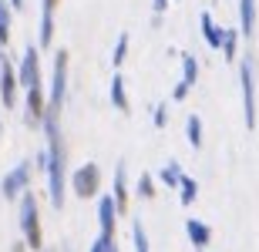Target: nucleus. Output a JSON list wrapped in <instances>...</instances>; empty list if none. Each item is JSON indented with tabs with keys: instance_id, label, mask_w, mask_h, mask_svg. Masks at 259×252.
Wrapping results in <instances>:
<instances>
[{
	"instance_id": "412c9836",
	"label": "nucleus",
	"mask_w": 259,
	"mask_h": 252,
	"mask_svg": "<svg viewBox=\"0 0 259 252\" xmlns=\"http://www.w3.org/2000/svg\"><path fill=\"white\" fill-rule=\"evenodd\" d=\"M195 195H199V182H195L192 175H182V182H179V198H182V205H192Z\"/></svg>"
},
{
	"instance_id": "6ab92c4d",
	"label": "nucleus",
	"mask_w": 259,
	"mask_h": 252,
	"mask_svg": "<svg viewBox=\"0 0 259 252\" xmlns=\"http://www.w3.org/2000/svg\"><path fill=\"white\" fill-rule=\"evenodd\" d=\"M182 175H185V172H182V165H179V162L172 158V162H168V165H165L162 172H158V182H162V185H168V188H179Z\"/></svg>"
},
{
	"instance_id": "4468645a",
	"label": "nucleus",
	"mask_w": 259,
	"mask_h": 252,
	"mask_svg": "<svg viewBox=\"0 0 259 252\" xmlns=\"http://www.w3.org/2000/svg\"><path fill=\"white\" fill-rule=\"evenodd\" d=\"M239 34L246 40L256 34V0H239Z\"/></svg>"
},
{
	"instance_id": "f257e3e1",
	"label": "nucleus",
	"mask_w": 259,
	"mask_h": 252,
	"mask_svg": "<svg viewBox=\"0 0 259 252\" xmlns=\"http://www.w3.org/2000/svg\"><path fill=\"white\" fill-rule=\"evenodd\" d=\"M40 128L48 135V195H51V205L61 212L64 209V192H67V152L58 128V115H44Z\"/></svg>"
},
{
	"instance_id": "0eeeda50",
	"label": "nucleus",
	"mask_w": 259,
	"mask_h": 252,
	"mask_svg": "<svg viewBox=\"0 0 259 252\" xmlns=\"http://www.w3.org/2000/svg\"><path fill=\"white\" fill-rule=\"evenodd\" d=\"M24 101H27V125H40L44 121V115H48V91H44V81H37V84L24 87Z\"/></svg>"
},
{
	"instance_id": "bb28decb",
	"label": "nucleus",
	"mask_w": 259,
	"mask_h": 252,
	"mask_svg": "<svg viewBox=\"0 0 259 252\" xmlns=\"http://www.w3.org/2000/svg\"><path fill=\"white\" fill-rule=\"evenodd\" d=\"M189 91H192V87L179 81V84H175V91H172V101H185V97H189Z\"/></svg>"
},
{
	"instance_id": "9d476101",
	"label": "nucleus",
	"mask_w": 259,
	"mask_h": 252,
	"mask_svg": "<svg viewBox=\"0 0 259 252\" xmlns=\"http://www.w3.org/2000/svg\"><path fill=\"white\" fill-rule=\"evenodd\" d=\"M37 81H40V54H37V47L30 44V47L24 51L20 68H17V84L20 87H30V84H37Z\"/></svg>"
},
{
	"instance_id": "2eb2a0df",
	"label": "nucleus",
	"mask_w": 259,
	"mask_h": 252,
	"mask_svg": "<svg viewBox=\"0 0 259 252\" xmlns=\"http://www.w3.org/2000/svg\"><path fill=\"white\" fill-rule=\"evenodd\" d=\"M111 105L121 111V115H132V101H128V87H125V78L121 74H111Z\"/></svg>"
},
{
	"instance_id": "39448f33",
	"label": "nucleus",
	"mask_w": 259,
	"mask_h": 252,
	"mask_svg": "<svg viewBox=\"0 0 259 252\" xmlns=\"http://www.w3.org/2000/svg\"><path fill=\"white\" fill-rule=\"evenodd\" d=\"M67 185H71V192L77 198H95L101 192V168H98V162H84L81 168H74Z\"/></svg>"
},
{
	"instance_id": "f3484780",
	"label": "nucleus",
	"mask_w": 259,
	"mask_h": 252,
	"mask_svg": "<svg viewBox=\"0 0 259 252\" xmlns=\"http://www.w3.org/2000/svg\"><path fill=\"white\" fill-rule=\"evenodd\" d=\"M199 24H202V37H205V44L219 51V44H222V27L215 24V17H212L209 10H205V14L199 17Z\"/></svg>"
},
{
	"instance_id": "a211bd4d",
	"label": "nucleus",
	"mask_w": 259,
	"mask_h": 252,
	"mask_svg": "<svg viewBox=\"0 0 259 252\" xmlns=\"http://www.w3.org/2000/svg\"><path fill=\"white\" fill-rule=\"evenodd\" d=\"M179 61H182V84L195 87V81H199V61H195V54L182 51V54H179Z\"/></svg>"
},
{
	"instance_id": "f03ea898",
	"label": "nucleus",
	"mask_w": 259,
	"mask_h": 252,
	"mask_svg": "<svg viewBox=\"0 0 259 252\" xmlns=\"http://www.w3.org/2000/svg\"><path fill=\"white\" fill-rule=\"evenodd\" d=\"M17 219H20V232H24L27 249L40 252V249H44V235H40V209H37V195L30 192V188H27V192H20Z\"/></svg>"
},
{
	"instance_id": "393cba45",
	"label": "nucleus",
	"mask_w": 259,
	"mask_h": 252,
	"mask_svg": "<svg viewBox=\"0 0 259 252\" xmlns=\"http://www.w3.org/2000/svg\"><path fill=\"white\" fill-rule=\"evenodd\" d=\"M135 192L142 195L145 202H152L155 192H158V188H155V178H152V175H142V178H138V185H135Z\"/></svg>"
},
{
	"instance_id": "7c9ffc66",
	"label": "nucleus",
	"mask_w": 259,
	"mask_h": 252,
	"mask_svg": "<svg viewBox=\"0 0 259 252\" xmlns=\"http://www.w3.org/2000/svg\"><path fill=\"white\" fill-rule=\"evenodd\" d=\"M40 252H54V249H40Z\"/></svg>"
},
{
	"instance_id": "20e7f679",
	"label": "nucleus",
	"mask_w": 259,
	"mask_h": 252,
	"mask_svg": "<svg viewBox=\"0 0 259 252\" xmlns=\"http://www.w3.org/2000/svg\"><path fill=\"white\" fill-rule=\"evenodd\" d=\"M67 54L64 47L54 51V68H51V87H48V115H61L64 108V94H67Z\"/></svg>"
},
{
	"instance_id": "a878e982",
	"label": "nucleus",
	"mask_w": 259,
	"mask_h": 252,
	"mask_svg": "<svg viewBox=\"0 0 259 252\" xmlns=\"http://www.w3.org/2000/svg\"><path fill=\"white\" fill-rule=\"evenodd\" d=\"M152 121H155V128H165V121H168V101H158V105H155Z\"/></svg>"
},
{
	"instance_id": "f8f14e48",
	"label": "nucleus",
	"mask_w": 259,
	"mask_h": 252,
	"mask_svg": "<svg viewBox=\"0 0 259 252\" xmlns=\"http://www.w3.org/2000/svg\"><path fill=\"white\" fill-rule=\"evenodd\" d=\"M111 198H115V212H128V165L125 162H118V168H115V192H111Z\"/></svg>"
},
{
	"instance_id": "c85d7f7f",
	"label": "nucleus",
	"mask_w": 259,
	"mask_h": 252,
	"mask_svg": "<svg viewBox=\"0 0 259 252\" xmlns=\"http://www.w3.org/2000/svg\"><path fill=\"white\" fill-rule=\"evenodd\" d=\"M88 252H105V242H101V239H95V242H91V249Z\"/></svg>"
},
{
	"instance_id": "b1692460",
	"label": "nucleus",
	"mask_w": 259,
	"mask_h": 252,
	"mask_svg": "<svg viewBox=\"0 0 259 252\" xmlns=\"http://www.w3.org/2000/svg\"><path fill=\"white\" fill-rule=\"evenodd\" d=\"M10 40V7L7 0H0V47H7Z\"/></svg>"
},
{
	"instance_id": "ddd939ff",
	"label": "nucleus",
	"mask_w": 259,
	"mask_h": 252,
	"mask_svg": "<svg viewBox=\"0 0 259 252\" xmlns=\"http://www.w3.org/2000/svg\"><path fill=\"white\" fill-rule=\"evenodd\" d=\"M185 232H189V242H192L199 252L212 242V225L202 222V219H189V222H185Z\"/></svg>"
},
{
	"instance_id": "423d86ee",
	"label": "nucleus",
	"mask_w": 259,
	"mask_h": 252,
	"mask_svg": "<svg viewBox=\"0 0 259 252\" xmlns=\"http://www.w3.org/2000/svg\"><path fill=\"white\" fill-rule=\"evenodd\" d=\"M115 198L111 195H101L98 198V222H101V242H105V252H118V242H115Z\"/></svg>"
},
{
	"instance_id": "5701e85b",
	"label": "nucleus",
	"mask_w": 259,
	"mask_h": 252,
	"mask_svg": "<svg viewBox=\"0 0 259 252\" xmlns=\"http://www.w3.org/2000/svg\"><path fill=\"white\" fill-rule=\"evenodd\" d=\"M132 242H135V252H152L148 249V235H145L142 219H132Z\"/></svg>"
},
{
	"instance_id": "cd10ccee",
	"label": "nucleus",
	"mask_w": 259,
	"mask_h": 252,
	"mask_svg": "<svg viewBox=\"0 0 259 252\" xmlns=\"http://www.w3.org/2000/svg\"><path fill=\"white\" fill-rule=\"evenodd\" d=\"M165 7H168V0H152V17H162Z\"/></svg>"
},
{
	"instance_id": "1a4fd4ad",
	"label": "nucleus",
	"mask_w": 259,
	"mask_h": 252,
	"mask_svg": "<svg viewBox=\"0 0 259 252\" xmlns=\"http://www.w3.org/2000/svg\"><path fill=\"white\" fill-rule=\"evenodd\" d=\"M17 68L7 61V54H0V105L14 108L17 105Z\"/></svg>"
},
{
	"instance_id": "7ed1b4c3",
	"label": "nucleus",
	"mask_w": 259,
	"mask_h": 252,
	"mask_svg": "<svg viewBox=\"0 0 259 252\" xmlns=\"http://www.w3.org/2000/svg\"><path fill=\"white\" fill-rule=\"evenodd\" d=\"M239 68V87H242V121L249 131H256V58L242 54L236 61Z\"/></svg>"
},
{
	"instance_id": "2f4dec72",
	"label": "nucleus",
	"mask_w": 259,
	"mask_h": 252,
	"mask_svg": "<svg viewBox=\"0 0 259 252\" xmlns=\"http://www.w3.org/2000/svg\"><path fill=\"white\" fill-rule=\"evenodd\" d=\"M0 135H4V125H0Z\"/></svg>"
},
{
	"instance_id": "6e6552de",
	"label": "nucleus",
	"mask_w": 259,
	"mask_h": 252,
	"mask_svg": "<svg viewBox=\"0 0 259 252\" xmlns=\"http://www.w3.org/2000/svg\"><path fill=\"white\" fill-rule=\"evenodd\" d=\"M4 198L7 202H14V198H20V192H27L30 188V162H20L17 168H10L7 175H4Z\"/></svg>"
},
{
	"instance_id": "aec40b11",
	"label": "nucleus",
	"mask_w": 259,
	"mask_h": 252,
	"mask_svg": "<svg viewBox=\"0 0 259 252\" xmlns=\"http://www.w3.org/2000/svg\"><path fill=\"white\" fill-rule=\"evenodd\" d=\"M128 44H132V37H128L125 30H121V34H118V40H115V51H111V68H121V64H125V58H128Z\"/></svg>"
},
{
	"instance_id": "c756f323",
	"label": "nucleus",
	"mask_w": 259,
	"mask_h": 252,
	"mask_svg": "<svg viewBox=\"0 0 259 252\" xmlns=\"http://www.w3.org/2000/svg\"><path fill=\"white\" fill-rule=\"evenodd\" d=\"M7 4H10V10H20V7H24V0H7Z\"/></svg>"
},
{
	"instance_id": "dca6fc26",
	"label": "nucleus",
	"mask_w": 259,
	"mask_h": 252,
	"mask_svg": "<svg viewBox=\"0 0 259 252\" xmlns=\"http://www.w3.org/2000/svg\"><path fill=\"white\" fill-rule=\"evenodd\" d=\"M239 30L236 27H222V44H219V51H222V58L229 61V64H236L239 61Z\"/></svg>"
},
{
	"instance_id": "9b49d317",
	"label": "nucleus",
	"mask_w": 259,
	"mask_h": 252,
	"mask_svg": "<svg viewBox=\"0 0 259 252\" xmlns=\"http://www.w3.org/2000/svg\"><path fill=\"white\" fill-rule=\"evenodd\" d=\"M58 4L61 0H40V34H37L40 47L54 44V10H58Z\"/></svg>"
},
{
	"instance_id": "4be33fe9",
	"label": "nucleus",
	"mask_w": 259,
	"mask_h": 252,
	"mask_svg": "<svg viewBox=\"0 0 259 252\" xmlns=\"http://www.w3.org/2000/svg\"><path fill=\"white\" fill-rule=\"evenodd\" d=\"M185 135H189V145L192 148H202V118L199 115H189V121H185Z\"/></svg>"
}]
</instances>
